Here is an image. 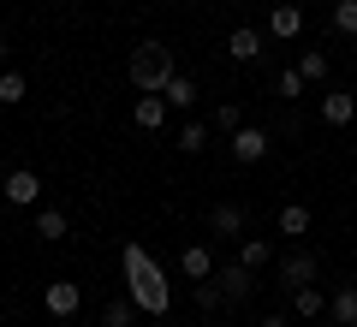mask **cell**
I'll use <instances>...</instances> for the list:
<instances>
[{
    "label": "cell",
    "instance_id": "1",
    "mask_svg": "<svg viewBox=\"0 0 357 327\" xmlns=\"http://www.w3.org/2000/svg\"><path fill=\"white\" fill-rule=\"evenodd\" d=\"M119 274H126V291H131V303H137L143 315H155V321H161V315L173 310V286H167L161 262H155V256L143 250L137 238L119 250Z\"/></svg>",
    "mask_w": 357,
    "mask_h": 327
},
{
    "label": "cell",
    "instance_id": "2",
    "mask_svg": "<svg viewBox=\"0 0 357 327\" xmlns=\"http://www.w3.org/2000/svg\"><path fill=\"white\" fill-rule=\"evenodd\" d=\"M126 72H131V84H137V96H161L167 77L178 72V60H173V48H167V42L149 36V42H137V48H131Z\"/></svg>",
    "mask_w": 357,
    "mask_h": 327
},
{
    "label": "cell",
    "instance_id": "3",
    "mask_svg": "<svg viewBox=\"0 0 357 327\" xmlns=\"http://www.w3.org/2000/svg\"><path fill=\"white\" fill-rule=\"evenodd\" d=\"M274 274H280L286 291L316 286V280H321V256H316V250H286V256H274Z\"/></svg>",
    "mask_w": 357,
    "mask_h": 327
},
{
    "label": "cell",
    "instance_id": "4",
    "mask_svg": "<svg viewBox=\"0 0 357 327\" xmlns=\"http://www.w3.org/2000/svg\"><path fill=\"white\" fill-rule=\"evenodd\" d=\"M268 36L274 42H298L304 36V6H298V0H274V6H268Z\"/></svg>",
    "mask_w": 357,
    "mask_h": 327
},
{
    "label": "cell",
    "instance_id": "5",
    "mask_svg": "<svg viewBox=\"0 0 357 327\" xmlns=\"http://www.w3.org/2000/svg\"><path fill=\"white\" fill-rule=\"evenodd\" d=\"M268 54V30H256V24H238L227 36V60H238V66H256Z\"/></svg>",
    "mask_w": 357,
    "mask_h": 327
},
{
    "label": "cell",
    "instance_id": "6",
    "mask_svg": "<svg viewBox=\"0 0 357 327\" xmlns=\"http://www.w3.org/2000/svg\"><path fill=\"white\" fill-rule=\"evenodd\" d=\"M42 310H48L54 321H72V315L84 310V286H72V280H54V286L42 291Z\"/></svg>",
    "mask_w": 357,
    "mask_h": 327
},
{
    "label": "cell",
    "instance_id": "7",
    "mask_svg": "<svg viewBox=\"0 0 357 327\" xmlns=\"http://www.w3.org/2000/svg\"><path fill=\"white\" fill-rule=\"evenodd\" d=\"M227 149H232V161H238V167H256V161L268 155V131H262V126H238V131L227 137Z\"/></svg>",
    "mask_w": 357,
    "mask_h": 327
},
{
    "label": "cell",
    "instance_id": "8",
    "mask_svg": "<svg viewBox=\"0 0 357 327\" xmlns=\"http://www.w3.org/2000/svg\"><path fill=\"white\" fill-rule=\"evenodd\" d=\"M215 286H220V298H227V303H244V298L256 291V268L227 262V268H215Z\"/></svg>",
    "mask_w": 357,
    "mask_h": 327
},
{
    "label": "cell",
    "instance_id": "9",
    "mask_svg": "<svg viewBox=\"0 0 357 327\" xmlns=\"http://www.w3.org/2000/svg\"><path fill=\"white\" fill-rule=\"evenodd\" d=\"M208 232H215V238H244L250 220H244L238 202H215V208H208Z\"/></svg>",
    "mask_w": 357,
    "mask_h": 327
},
{
    "label": "cell",
    "instance_id": "10",
    "mask_svg": "<svg viewBox=\"0 0 357 327\" xmlns=\"http://www.w3.org/2000/svg\"><path fill=\"white\" fill-rule=\"evenodd\" d=\"M215 250H208V244H185V250H178V274H185V280H191V286H197V280H215Z\"/></svg>",
    "mask_w": 357,
    "mask_h": 327
},
{
    "label": "cell",
    "instance_id": "11",
    "mask_svg": "<svg viewBox=\"0 0 357 327\" xmlns=\"http://www.w3.org/2000/svg\"><path fill=\"white\" fill-rule=\"evenodd\" d=\"M0 190H6V202H13V208H30V202L42 197V178L30 173V167H13V173H6V185H0Z\"/></svg>",
    "mask_w": 357,
    "mask_h": 327
},
{
    "label": "cell",
    "instance_id": "12",
    "mask_svg": "<svg viewBox=\"0 0 357 327\" xmlns=\"http://www.w3.org/2000/svg\"><path fill=\"white\" fill-rule=\"evenodd\" d=\"M321 119H328V126H351L357 119V96L351 89H328V96H321Z\"/></svg>",
    "mask_w": 357,
    "mask_h": 327
},
{
    "label": "cell",
    "instance_id": "13",
    "mask_svg": "<svg viewBox=\"0 0 357 327\" xmlns=\"http://www.w3.org/2000/svg\"><path fill=\"white\" fill-rule=\"evenodd\" d=\"M161 96H167V107H178V114H191V107H197V96H203V89H197V77L173 72V77H167V89H161Z\"/></svg>",
    "mask_w": 357,
    "mask_h": 327
},
{
    "label": "cell",
    "instance_id": "14",
    "mask_svg": "<svg viewBox=\"0 0 357 327\" xmlns=\"http://www.w3.org/2000/svg\"><path fill=\"white\" fill-rule=\"evenodd\" d=\"M131 119H137V131H161L167 126V96H137Z\"/></svg>",
    "mask_w": 357,
    "mask_h": 327
},
{
    "label": "cell",
    "instance_id": "15",
    "mask_svg": "<svg viewBox=\"0 0 357 327\" xmlns=\"http://www.w3.org/2000/svg\"><path fill=\"white\" fill-rule=\"evenodd\" d=\"M328 321H340V327H357V286H340L328 298Z\"/></svg>",
    "mask_w": 357,
    "mask_h": 327
},
{
    "label": "cell",
    "instance_id": "16",
    "mask_svg": "<svg viewBox=\"0 0 357 327\" xmlns=\"http://www.w3.org/2000/svg\"><path fill=\"white\" fill-rule=\"evenodd\" d=\"M274 227H280V238H304L310 232V208L304 202H286V208L274 214Z\"/></svg>",
    "mask_w": 357,
    "mask_h": 327
},
{
    "label": "cell",
    "instance_id": "17",
    "mask_svg": "<svg viewBox=\"0 0 357 327\" xmlns=\"http://www.w3.org/2000/svg\"><path fill=\"white\" fill-rule=\"evenodd\" d=\"M292 303H298V315H304V321H321V315H328V291H321V286H298Z\"/></svg>",
    "mask_w": 357,
    "mask_h": 327
},
{
    "label": "cell",
    "instance_id": "18",
    "mask_svg": "<svg viewBox=\"0 0 357 327\" xmlns=\"http://www.w3.org/2000/svg\"><path fill=\"white\" fill-rule=\"evenodd\" d=\"M238 262H244V268H274V244L244 232V238H238Z\"/></svg>",
    "mask_w": 357,
    "mask_h": 327
},
{
    "label": "cell",
    "instance_id": "19",
    "mask_svg": "<svg viewBox=\"0 0 357 327\" xmlns=\"http://www.w3.org/2000/svg\"><path fill=\"white\" fill-rule=\"evenodd\" d=\"M131 321H137V303H131V291L107 298V310H102V327H131Z\"/></svg>",
    "mask_w": 357,
    "mask_h": 327
},
{
    "label": "cell",
    "instance_id": "20",
    "mask_svg": "<svg viewBox=\"0 0 357 327\" xmlns=\"http://www.w3.org/2000/svg\"><path fill=\"white\" fill-rule=\"evenodd\" d=\"M24 96H30V77L6 66V72H0V107H18V101H24Z\"/></svg>",
    "mask_w": 357,
    "mask_h": 327
},
{
    "label": "cell",
    "instance_id": "21",
    "mask_svg": "<svg viewBox=\"0 0 357 327\" xmlns=\"http://www.w3.org/2000/svg\"><path fill=\"white\" fill-rule=\"evenodd\" d=\"M304 89H310V77L298 72V66H286V72L274 77V96H280V101H298V96H304Z\"/></svg>",
    "mask_w": 357,
    "mask_h": 327
},
{
    "label": "cell",
    "instance_id": "22",
    "mask_svg": "<svg viewBox=\"0 0 357 327\" xmlns=\"http://www.w3.org/2000/svg\"><path fill=\"white\" fill-rule=\"evenodd\" d=\"M298 72H304L310 84H328V54H321V48H304V54H298Z\"/></svg>",
    "mask_w": 357,
    "mask_h": 327
},
{
    "label": "cell",
    "instance_id": "23",
    "mask_svg": "<svg viewBox=\"0 0 357 327\" xmlns=\"http://www.w3.org/2000/svg\"><path fill=\"white\" fill-rule=\"evenodd\" d=\"M36 238H48V244L66 238V214H60V208H42V214H36Z\"/></svg>",
    "mask_w": 357,
    "mask_h": 327
},
{
    "label": "cell",
    "instance_id": "24",
    "mask_svg": "<svg viewBox=\"0 0 357 327\" xmlns=\"http://www.w3.org/2000/svg\"><path fill=\"white\" fill-rule=\"evenodd\" d=\"M178 149H185V155H203L208 149V126H197V119H191V126H178Z\"/></svg>",
    "mask_w": 357,
    "mask_h": 327
},
{
    "label": "cell",
    "instance_id": "25",
    "mask_svg": "<svg viewBox=\"0 0 357 327\" xmlns=\"http://www.w3.org/2000/svg\"><path fill=\"white\" fill-rule=\"evenodd\" d=\"M333 30L340 36H357V0H333Z\"/></svg>",
    "mask_w": 357,
    "mask_h": 327
},
{
    "label": "cell",
    "instance_id": "26",
    "mask_svg": "<svg viewBox=\"0 0 357 327\" xmlns=\"http://www.w3.org/2000/svg\"><path fill=\"white\" fill-rule=\"evenodd\" d=\"M191 298H197V310H227V298H220V286H215V280H197V286H191Z\"/></svg>",
    "mask_w": 357,
    "mask_h": 327
},
{
    "label": "cell",
    "instance_id": "27",
    "mask_svg": "<svg viewBox=\"0 0 357 327\" xmlns=\"http://www.w3.org/2000/svg\"><path fill=\"white\" fill-rule=\"evenodd\" d=\"M238 126H244V107H238V101H220V107H215V131H227V137H232Z\"/></svg>",
    "mask_w": 357,
    "mask_h": 327
},
{
    "label": "cell",
    "instance_id": "28",
    "mask_svg": "<svg viewBox=\"0 0 357 327\" xmlns=\"http://www.w3.org/2000/svg\"><path fill=\"white\" fill-rule=\"evenodd\" d=\"M256 327H292V315H262Z\"/></svg>",
    "mask_w": 357,
    "mask_h": 327
},
{
    "label": "cell",
    "instance_id": "29",
    "mask_svg": "<svg viewBox=\"0 0 357 327\" xmlns=\"http://www.w3.org/2000/svg\"><path fill=\"white\" fill-rule=\"evenodd\" d=\"M0 72H6V36H0Z\"/></svg>",
    "mask_w": 357,
    "mask_h": 327
},
{
    "label": "cell",
    "instance_id": "30",
    "mask_svg": "<svg viewBox=\"0 0 357 327\" xmlns=\"http://www.w3.org/2000/svg\"><path fill=\"white\" fill-rule=\"evenodd\" d=\"M328 327H340V321H328Z\"/></svg>",
    "mask_w": 357,
    "mask_h": 327
}]
</instances>
